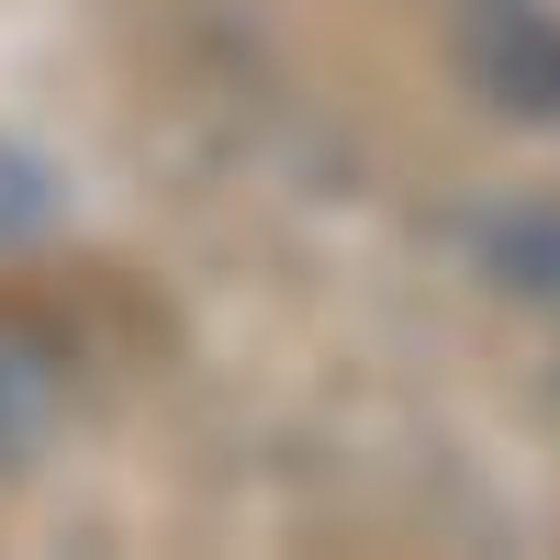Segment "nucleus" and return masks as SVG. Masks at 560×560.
<instances>
[{"mask_svg": "<svg viewBox=\"0 0 560 560\" xmlns=\"http://www.w3.org/2000/svg\"><path fill=\"white\" fill-rule=\"evenodd\" d=\"M57 404H68V348L45 337L34 314H12V303H0V482H12L23 459L45 448Z\"/></svg>", "mask_w": 560, "mask_h": 560, "instance_id": "f257e3e1", "label": "nucleus"}, {"mask_svg": "<svg viewBox=\"0 0 560 560\" xmlns=\"http://www.w3.org/2000/svg\"><path fill=\"white\" fill-rule=\"evenodd\" d=\"M471 45L527 113H560V0H471Z\"/></svg>", "mask_w": 560, "mask_h": 560, "instance_id": "f03ea898", "label": "nucleus"}]
</instances>
